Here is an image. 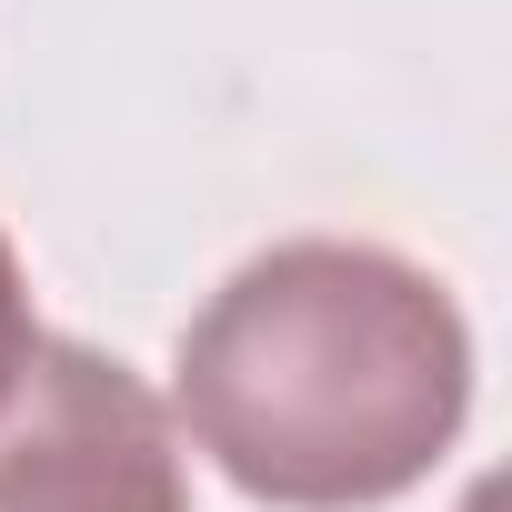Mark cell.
Here are the masks:
<instances>
[{
  "label": "cell",
  "instance_id": "cell-1",
  "mask_svg": "<svg viewBox=\"0 0 512 512\" xmlns=\"http://www.w3.org/2000/svg\"><path fill=\"white\" fill-rule=\"evenodd\" d=\"M472 412L452 292L372 241H282L181 332L191 442L272 512H372L412 492Z\"/></svg>",
  "mask_w": 512,
  "mask_h": 512
},
{
  "label": "cell",
  "instance_id": "cell-2",
  "mask_svg": "<svg viewBox=\"0 0 512 512\" xmlns=\"http://www.w3.org/2000/svg\"><path fill=\"white\" fill-rule=\"evenodd\" d=\"M0 512H191L161 392L91 342H31L0 392Z\"/></svg>",
  "mask_w": 512,
  "mask_h": 512
},
{
  "label": "cell",
  "instance_id": "cell-3",
  "mask_svg": "<svg viewBox=\"0 0 512 512\" xmlns=\"http://www.w3.org/2000/svg\"><path fill=\"white\" fill-rule=\"evenodd\" d=\"M31 342H41L31 332V292H21V262H11V231H0V392H11V372H21Z\"/></svg>",
  "mask_w": 512,
  "mask_h": 512
}]
</instances>
